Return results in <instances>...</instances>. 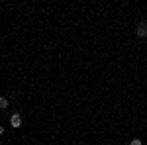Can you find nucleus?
Returning <instances> with one entry per match:
<instances>
[{"instance_id": "3", "label": "nucleus", "mask_w": 147, "mask_h": 145, "mask_svg": "<svg viewBox=\"0 0 147 145\" xmlns=\"http://www.w3.org/2000/svg\"><path fill=\"white\" fill-rule=\"evenodd\" d=\"M0 108H2V110H4V108H8V98L0 96Z\"/></svg>"}, {"instance_id": "4", "label": "nucleus", "mask_w": 147, "mask_h": 145, "mask_svg": "<svg viewBox=\"0 0 147 145\" xmlns=\"http://www.w3.org/2000/svg\"><path fill=\"white\" fill-rule=\"evenodd\" d=\"M129 145H141V139H131V143Z\"/></svg>"}, {"instance_id": "2", "label": "nucleus", "mask_w": 147, "mask_h": 145, "mask_svg": "<svg viewBox=\"0 0 147 145\" xmlns=\"http://www.w3.org/2000/svg\"><path fill=\"white\" fill-rule=\"evenodd\" d=\"M10 125L12 127H20V125H22V116H20V114H14L10 118Z\"/></svg>"}, {"instance_id": "5", "label": "nucleus", "mask_w": 147, "mask_h": 145, "mask_svg": "<svg viewBox=\"0 0 147 145\" xmlns=\"http://www.w3.org/2000/svg\"><path fill=\"white\" fill-rule=\"evenodd\" d=\"M2 134H4V127H2V125H0V135H2Z\"/></svg>"}, {"instance_id": "1", "label": "nucleus", "mask_w": 147, "mask_h": 145, "mask_svg": "<svg viewBox=\"0 0 147 145\" xmlns=\"http://www.w3.org/2000/svg\"><path fill=\"white\" fill-rule=\"evenodd\" d=\"M136 35H137V37H147V22H139V24H137Z\"/></svg>"}]
</instances>
